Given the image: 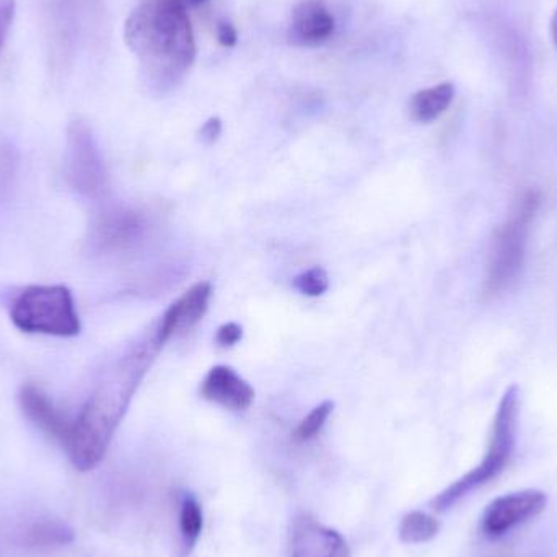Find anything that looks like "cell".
I'll return each instance as SVG.
<instances>
[{
  "label": "cell",
  "instance_id": "19",
  "mask_svg": "<svg viewBox=\"0 0 557 557\" xmlns=\"http://www.w3.org/2000/svg\"><path fill=\"white\" fill-rule=\"evenodd\" d=\"M294 287L307 297H320L330 287V277L323 268H311L295 277Z\"/></svg>",
  "mask_w": 557,
  "mask_h": 557
},
{
  "label": "cell",
  "instance_id": "2",
  "mask_svg": "<svg viewBox=\"0 0 557 557\" xmlns=\"http://www.w3.org/2000/svg\"><path fill=\"white\" fill-rule=\"evenodd\" d=\"M124 38L157 88H172L195 64L196 39L185 0H144L127 16Z\"/></svg>",
  "mask_w": 557,
  "mask_h": 557
},
{
  "label": "cell",
  "instance_id": "1",
  "mask_svg": "<svg viewBox=\"0 0 557 557\" xmlns=\"http://www.w3.org/2000/svg\"><path fill=\"white\" fill-rule=\"evenodd\" d=\"M160 349L153 334L152 339L137 344L107 370L81 414L72 421L64 445L75 470L90 471L103 461L114 432Z\"/></svg>",
  "mask_w": 557,
  "mask_h": 557
},
{
  "label": "cell",
  "instance_id": "9",
  "mask_svg": "<svg viewBox=\"0 0 557 557\" xmlns=\"http://www.w3.org/2000/svg\"><path fill=\"white\" fill-rule=\"evenodd\" d=\"M290 557H350L339 532L308 516H298L292 527Z\"/></svg>",
  "mask_w": 557,
  "mask_h": 557
},
{
  "label": "cell",
  "instance_id": "26",
  "mask_svg": "<svg viewBox=\"0 0 557 557\" xmlns=\"http://www.w3.org/2000/svg\"><path fill=\"white\" fill-rule=\"evenodd\" d=\"M189 3H193V5H199V3L206 2V0H188Z\"/></svg>",
  "mask_w": 557,
  "mask_h": 557
},
{
  "label": "cell",
  "instance_id": "18",
  "mask_svg": "<svg viewBox=\"0 0 557 557\" xmlns=\"http://www.w3.org/2000/svg\"><path fill=\"white\" fill-rule=\"evenodd\" d=\"M333 409V401H323L321 405H318L317 408L311 409V412H308L307 418H305L304 421L298 424V428L295 429V441L308 442L311 441V438L317 437V435L320 434L321 429L326 424L327 418H330Z\"/></svg>",
  "mask_w": 557,
  "mask_h": 557
},
{
  "label": "cell",
  "instance_id": "3",
  "mask_svg": "<svg viewBox=\"0 0 557 557\" xmlns=\"http://www.w3.org/2000/svg\"><path fill=\"white\" fill-rule=\"evenodd\" d=\"M520 416V389L517 385H510L500 399L496 418L491 432L490 447L483 461L470 473L455 481L454 484L442 491L434 500L432 507L437 512H447L451 507L457 506L465 497L484 484L496 480L512 458L517 445V432H519Z\"/></svg>",
  "mask_w": 557,
  "mask_h": 557
},
{
  "label": "cell",
  "instance_id": "23",
  "mask_svg": "<svg viewBox=\"0 0 557 557\" xmlns=\"http://www.w3.org/2000/svg\"><path fill=\"white\" fill-rule=\"evenodd\" d=\"M221 134L222 121L221 117L218 116L206 121L205 126L199 131V137H201L202 143L208 144V146H212V144L218 143Z\"/></svg>",
  "mask_w": 557,
  "mask_h": 557
},
{
  "label": "cell",
  "instance_id": "5",
  "mask_svg": "<svg viewBox=\"0 0 557 557\" xmlns=\"http://www.w3.org/2000/svg\"><path fill=\"white\" fill-rule=\"evenodd\" d=\"M540 208V195L527 191L517 202L509 219L497 228L493 250L487 263L484 294L487 297L500 294L517 277L525 261L530 225Z\"/></svg>",
  "mask_w": 557,
  "mask_h": 557
},
{
  "label": "cell",
  "instance_id": "21",
  "mask_svg": "<svg viewBox=\"0 0 557 557\" xmlns=\"http://www.w3.org/2000/svg\"><path fill=\"white\" fill-rule=\"evenodd\" d=\"M15 18V0H0V52L5 46Z\"/></svg>",
  "mask_w": 557,
  "mask_h": 557
},
{
  "label": "cell",
  "instance_id": "20",
  "mask_svg": "<svg viewBox=\"0 0 557 557\" xmlns=\"http://www.w3.org/2000/svg\"><path fill=\"white\" fill-rule=\"evenodd\" d=\"M15 150L9 144L0 143V193L9 189L10 183L15 178L16 173Z\"/></svg>",
  "mask_w": 557,
  "mask_h": 557
},
{
  "label": "cell",
  "instance_id": "12",
  "mask_svg": "<svg viewBox=\"0 0 557 557\" xmlns=\"http://www.w3.org/2000/svg\"><path fill=\"white\" fill-rule=\"evenodd\" d=\"M18 399L23 414L33 425L65 445L71 435L72 421L55 408L45 389L36 385H25L20 389Z\"/></svg>",
  "mask_w": 557,
  "mask_h": 557
},
{
  "label": "cell",
  "instance_id": "14",
  "mask_svg": "<svg viewBox=\"0 0 557 557\" xmlns=\"http://www.w3.org/2000/svg\"><path fill=\"white\" fill-rule=\"evenodd\" d=\"M455 98V87L450 82H442L431 88L418 91L409 100V116L416 123L429 124L438 120L450 107Z\"/></svg>",
  "mask_w": 557,
  "mask_h": 557
},
{
  "label": "cell",
  "instance_id": "17",
  "mask_svg": "<svg viewBox=\"0 0 557 557\" xmlns=\"http://www.w3.org/2000/svg\"><path fill=\"white\" fill-rule=\"evenodd\" d=\"M441 530V522L429 513L414 510L403 517L399 540L406 545H422L432 542Z\"/></svg>",
  "mask_w": 557,
  "mask_h": 557
},
{
  "label": "cell",
  "instance_id": "6",
  "mask_svg": "<svg viewBox=\"0 0 557 557\" xmlns=\"http://www.w3.org/2000/svg\"><path fill=\"white\" fill-rule=\"evenodd\" d=\"M65 176L84 198H100L107 188V169L91 127L84 120H75L67 129Z\"/></svg>",
  "mask_w": 557,
  "mask_h": 557
},
{
  "label": "cell",
  "instance_id": "13",
  "mask_svg": "<svg viewBox=\"0 0 557 557\" xmlns=\"http://www.w3.org/2000/svg\"><path fill=\"white\" fill-rule=\"evenodd\" d=\"M202 398L232 411H245L255 401V389L232 367L209 370L201 385Z\"/></svg>",
  "mask_w": 557,
  "mask_h": 557
},
{
  "label": "cell",
  "instance_id": "25",
  "mask_svg": "<svg viewBox=\"0 0 557 557\" xmlns=\"http://www.w3.org/2000/svg\"><path fill=\"white\" fill-rule=\"evenodd\" d=\"M552 38H553V41H555V45L557 48V9H556L555 15H553V18H552Z\"/></svg>",
  "mask_w": 557,
  "mask_h": 557
},
{
  "label": "cell",
  "instance_id": "16",
  "mask_svg": "<svg viewBox=\"0 0 557 557\" xmlns=\"http://www.w3.org/2000/svg\"><path fill=\"white\" fill-rule=\"evenodd\" d=\"M205 527V513L201 504L191 493L183 494L180 503L178 529L182 540V555L188 557L195 549Z\"/></svg>",
  "mask_w": 557,
  "mask_h": 557
},
{
  "label": "cell",
  "instance_id": "10",
  "mask_svg": "<svg viewBox=\"0 0 557 557\" xmlns=\"http://www.w3.org/2000/svg\"><path fill=\"white\" fill-rule=\"evenodd\" d=\"M336 29L333 13L323 0H301L292 12L288 39L292 45L317 48L330 41Z\"/></svg>",
  "mask_w": 557,
  "mask_h": 557
},
{
  "label": "cell",
  "instance_id": "8",
  "mask_svg": "<svg viewBox=\"0 0 557 557\" xmlns=\"http://www.w3.org/2000/svg\"><path fill=\"white\" fill-rule=\"evenodd\" d=\"M146 232V219L140 212L127 208H113L101 212L91 228V242L104 253L133 247Z\"/></svg>",
  "mask_w": 557,
  "mask_h": 557
},
{
  "label": "cell",
  "instance_id": "4",
  "mask_svg": "<svg viewBox=\"0 0 557 557\" xmlns=\"http://www.w3.org/2000/svg\"><path fill=\"white\" fill-rule=\"evenodd\" d=\"M10 320L23 333L74 337L82 324L74 295L65 285H29L10 307Z\"/></svg>",
  "mask_w": 557,
  "mask_h": 557
},
{
  "label": "cell",
  "instance_id": "24",
  "mask_svg": "<svg viewBox=\"0 0 557 557\" xmlns=\"http://www.w3.org/2000/svg\"><path fill=\"white\" fill-rule=\"evenodd\" d=\"M218 39L224 48H234L238 42V33L232 23L221 22L218 26Z\"/></svg>",
  "mask_w": 557,
  "mask_h": 557
},
{
  "label": "cell",
  "instance_id": "22",
  "mask_svg": "<svg viewBox=\"0 0 557 557\" xmlns=\"http://www.w3.org/2000/svg\"><path fill=\"white\" fill-rule=\"evenodd\" d=\"M242 337H244V327L231 321V323L222 324V326L219 327L215 339H218V343L221 344L222 347H232L240 343Z\"/></svg>",
  "mask_w": 557,
  "mask_h": 557
},
{
  "label": "cell",
  "instance_id": "7",
  "mask_svg": "<svg viewBox=\"0 0 557 557\" xmlns=\"http://www.w3.org/2000/svg\"><path fill=\"white\" fill-rule=\"evenodd\" d=\"M548 506V496L540 490H525L497 497L481 517V532L490 539L507 535L527 520L535 519Z\"/></svg>",
  "mask_w": 557,
  "mask_h": 557
},
{
  "label": "cell",
  "instance_id": "15",
  "mask_svg": "<svg viewBox=\"0 0 557 557\" xmlns=\"http://www.w3.org/2000/svg\"><path fill=\"white\" fill-rule=\"evenodd\" d=\"M74 540V532L67 523L58 519H39L26 527L23 543L28 548L51 549L69 545Z\"/></svg>",
  "mask_w": 557,
  "mask_h": 557
},
{
  "label": "cell",
  "instance_id": "11",
  "mask_svg": "<svg viewBox=\"0 0 557 557\" xmlns=\"http://www.w3.org/2000/svg\"><path fill=\"white\" fill-rule=\"evenodd\" d=\"M212 287L209 282H198L182 298L170 305L163 314L156 337L160 347L180 330H189L202 320L211 300Z\"/></svg>",
  "mask_w": 557,
  "mask_h": 557
}]
</instances>
